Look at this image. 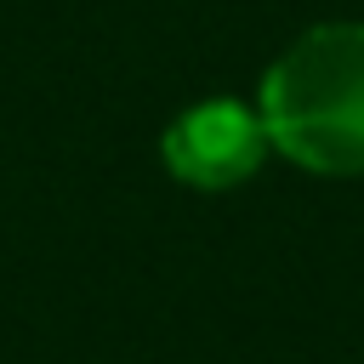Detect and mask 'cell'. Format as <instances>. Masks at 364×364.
<instances>
[{
    "label": "cell",
    "mask_w": 364,
    "mask_h": 364,
    "mask_svg": "<svg viewBox=\"0 0 364 364\" xmlns=\"http://www.w3.org/2000/svg\"><path fill=\"white\" fill-rule=\"evenodd\" d=\"M267 148L318 176H364V23L307 28L262 80Z\"/></svg>",
    "instance_id": "1"
},
{
    "label": "cell",
    "mask_w": 364,
    "mask_h": 364,
    "mask_svg": "<svg viewBox=\"0 0 364 364\" xmlns=\"http://www.w3.org/2000/svg\"><path fill=\"white\" fill-rule=\"evenodd\" d=\"M267 154V131H262V114H250L245 102L233 97H210V102H193L188 114H176L159 136V159L176 182L199 188V193H222V188H239L245 176H256Z\"/></svg>",
    "instance_id": "2"
}]
</instances>
